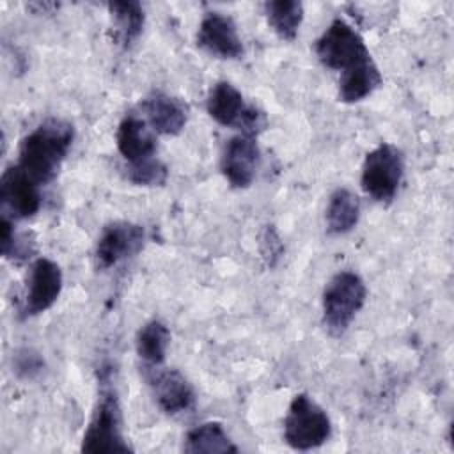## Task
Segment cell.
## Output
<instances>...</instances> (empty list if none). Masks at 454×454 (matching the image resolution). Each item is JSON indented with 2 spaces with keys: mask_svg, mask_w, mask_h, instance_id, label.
I'll list each match as a JSON object with an SVG mask.
<instances>
[{
  "mask_svg": "<svg viewBox=\"0 0 454 454\" xmlns=\"http://www.w3.org/2000/svg\"><path fill=\"white\" fill-rule=\"evenodd\" d=\"M129 450L131 447L122 433V411L117 390L112 385V372L108 367H103L99 372V395L90 422L83 433L82 452L110 454Z\"/></svg>",
  "mask_w": 454,
  "mask_h": 454,
  "instance_id": "obj_2",
  "label": "cell"
},
{
  "mask_svg": "<svg viewBox=\"0 0 454 454\" xmlns=\"http://www.w3.org/2000/svg\"><path fill=\"white\" fill-rule=\"evenodd\" d=\"M0 245H2V255L11 259H23L27 254H30V241H27L25 236L16 234L11 218L2 216L0 222Z\"/></svg>",
  "mask_w": 454,
  "mask_h": 454,
  "instance_id": "obj_23",
  "label": "cell"
},
{
  "mask_svg": "<svg viewBox=\"0 0 454 454\" xmlns=\"http://www.w3.org/2000/svg\"><path fill=\"white\" fill-rule=\"evenodd\" d=\"M124 176L129 183L138 186H161L167 183L168 170L163 161L156 156L135 163H126Z\"/></svg>",
  "mask_w": 454,
  "mask_h": 454,
  "instance_id": "obj_22",
  "label": "cell"
},
{
  "mask_svg": "<svg viewBox=\"0 0 454 454\" xmlns=\"http://www.w3.org/2000/svg\"><path fill=\"white\" fill-rule=\"evenodd\" d=\"M197 44L216 59H239L243 43L232 18L222 12H206L197 32Z\"/></svg>",
  "mask_w": 454,
  "mask_h": 454,
  "instance_id": "obj_11",
  "label": "cell"
},
{
  "mask_svg": "<svg viewBox=\"0 0 454 454\" xmlns=\"http://www.w3.org/2000/svg\"><path fill=\"white\" fill-rule=\"evenodd\" d=\"M367 298V287L355 271L335 273L323 291V323L333 335L348 330Z\"/></svg>",
  "mask_w": 454,
  "mask_h": 454,
  "instance_id": "obj_3",
  "label": "cell"
},
{
  "mask_svg": "<svg viewBox=\"0 0 454 454\" xmlns=\"http://www.w3.org/2000/svg\"><path fill=\"white\" fill-rule=\"evenodd\" d=\"M149 385L153 388L154 399L161 411L167 415L186 413L195 404V392L192 383L177 369H160L145 367Z\"/></svg>",
  "mask_w": 454,
  "mask_h": 454,
  "instance_id": "obj_12",
  "label": "cell"
},
{
  "mask_svg": "<svg viewBox=\"0 0 454 454\" xmlns=\"http://www.w3.org/2000/svg\"><path fill=\"white\" fill-rule=\"evenodd\" d=\"M137 355L145 367H160L165 362L170 346V330L165 323L153 319L147 321L137 333Z\"/></svg>",
  "mask_w": 454,
  "mask_h": 454,
  "instance_id": "obj_19",
  "label": "cell"
},
{
  "mask_svg": "<svg viewBox=\"0 0 454 454\" xmlns=\"http://www.w3.org/2000/svg\"><path fill=\"white\" fill-rule=\"evenodd\" d=\"M207 114L222 126L238 128L243 135L255 137L266 124L264 114L245 103L241 92L229 82H216L206 101Z\"/></svg>",
  "mask_w": 454,
  "mask_h": 454,
  "instance_id": "obj_6",
  "label": "cell"
},
{
  "mask_svg": "<svg viewBox=\"0 0 454 454\" xmlns=\"http://www.w3.org/2000/svg\"><path fill=\"white\" fill-rule=\"evenodd\" d=\"M43 367V362L41 358L32 353L30 349H25L21 353L16 355V372L25 376V378H32L34 374H37Z\"/></svg>",
  "mask_w": 454,
  "mask_h": 454,
  "instance_id": "obj_25",
  "label": "cell"
},
{
  "mask_svg": "<svg viewBox=\"0 0 454 454\" xmlns=\"http://www.w3.org/2000/svg\"><path fill=\"white\" fill-rule=\"evenodd\" d=\"M0 202L4 216L25 220L34 216L43 202L41 184L21 167H9L0 179Z\"/></svg>",
  "mask_w": 454,
  "mask_h": 454,
  "instance_id": "obj_10",
  "label": "cell"
},
{
  "mask_svg": "<svg viewBox=\"0 0 454 454\" xmlns=\"http://www.w3.org/2000/svg\"><path fill=\"white\" fill-rule=\"evenodd\" d=\"M264 14L270 27L280 39L293 41L303 21V4L298 0L266 2Z\"/></svg>",
  "mask_w": 454,
  "mask_h": 454,
  "instance_id": "obj_21",
  "label": "cell"
},
{
  "mask_svg": "<svg viewBox=\"0 0 454 454\" xmlns=\"http://www.w3.org/2000/svg\"><path fill=\"white\" fill-rule=\"evenodd\" d=\"M383 78L374 64V60L369 57L353 67L342 71L340 82H339V98L344 103H356L364 98L371 96L380 85Z\"/></svg>",
  "mask_w": 454,
  "mask_h": 454,
  "instance_id": "obj_16",
  "label": "cell"
},
{
  "mask_svg": "<svg viewBox=\"0 0 454 454\" xmlns=\"http://www.w3.org/2000/svg\"><path fill=\"white\" fill-rule=\"evenodd\" d=\"M144 112L153 131L160 135H179L188 121V106L161 90H153L144 99Z\"/></svg>",
  "mask_w": 454,
  "mask_h": 454,
  "instance_id": "obj_14",
  "label": "cell"
},
{
  "mask_svg": "<svg viewBox=\"0 0 454 454\" xmlns=\"http://www.w3.org/2000/svg\"><path fill=\"white\" fill-rule=\"evenodd\" d=\"M316 55L323 66L346 71L371 57L362 35L344 20H333L316 43Z\"/></svg>",
  "mask_w": 454,
  "mask_h": 454,
  "instance_id": "obj_7",
  "label": "cell"
},
{
  "mask_svg": "<svg viewBox=\"0 0 454 454\" xmlns=\"http://www.w3.org/2000/svg\"><path fill=\"white\" fill-rule=\"evenodd\" d=\"M404 174L403 153L388 142L380 144L365 154L360 183L364 192L376 202H390Z\"/></svg>",
  "mask_w": 454,
  "mask_h": 454,
  "instance_id": "obj_5",
  "label": "cell"
},
{
  "mask_svg": "<svg viewBox=\"0 0 454 454\" xmlns=\"http://www.w3.org/2000/svg\"><path fill=\"white\" fill-rule=\"evenodd\" d=\"M184 450L192 454H223L238 452V447L220 422H202L188 431Z\"/></svg>",
  "mask_w": 454,
  "mask_h": 454,
  "instance_id": "obj_17",
  "label": "cell"
},
{
  "mask_svg": "<svg viewBox=\"0 0 454 454\" xmlns=\"http://www.w3.org/2000/svg\"><path fill=\"white\" fill-rule=\"evenodd\" d=\"M326 229L332 234L349 232L360 218V200L348 188H337L326 206Z\"/></svg>",
  "mask_w": 454,
  "mask_h": 454,
  "instance_id": "obj_18",
  "label": "cell"
},
{
  "mask_svg": "<svg viewBox=\"0 0 454 454\" xmlns=\"http://www.w3.org/2000/svg\"><path fill=\"white\" fill-rule=\"evenodd\" d=\"M332 436L326 411L307 394L293 397L284 419V440L296 450L317 449Z\"/></svg>",
  "mask_w": 454,
  "mask_h": 454,
  "instance_id": "obj_4",
  "label": "cell"
},
{
  "mask_svg": "<svg viewBox=\"0 0 454 454\" xmlns=\"http://www.w3.org/2000/svg\"><path fill=\"white\" fill-rule=\"evenodd\" d=\"M259 163V147L255 137L236 135L232 137L223 149L220 168L223 177L234 188H247L252 184L255 177Z\"/></svg>",
  "mask_w": 454,
  "mask_h": 454,
  "instance_id": "obj_13",
  "label": "cell"
},
{
  "mask_svg": "<svg viewBox=\"0 0 454 454\" xmlns=\"http://www.w3.org/2000/svg\"><path fill=\"white\" fill-rule=\"evenodd\" d=\"M108 12L112 16L115 41L124 48L131 46L144 30L145 14L138 2H110Z\"/></svg>",
  "mask_w": 454,
  "mask_h": 454,
  "instance_id": "obj_20",
  "label": "cell"
},
{
  "mask_svg": "<svg viewBox=\"0 0 454 454\" xmlns=\"http://www.w3.org/2000/svg\"><path fill=\"white\" fill-rule=\"evenodd\" d=\"M74 140L71 122L57 117L44 119L20 144L18 167L39 184L50 183L64 163Z\"/></svg>",
  "mask_w": 454,
  "mask_h": 454,
  "instance_id": "obj_1",
  "label": "cell"
},
{
  "mask_svg": "<svg viewBox=\"0 0 454 454\" xmlns=\"http://www.w3.org/2000/svg\"><path fill=\"white\" fill-rule=\"evenodd\" d=\"M145 243V231L142 225L117 220L103 227L96 247L94 259L96 266L101 270H108L117 266L119 262L135 257Z\"/></svg>",
  "mask_w": 454,
  "mask_h": 454,
  "instance_id": "obj_8",
  "label": "cell"
},
{
  "mask_svg": "<svg viewBox=\"0 0 454 454\" xmlns=\"http://www.w3.org/2000/svg\"><path fill=\"white\" fill-rule=\"evenodd\" d=\"M259 248H261V255L264 259V262L273 268L280 257L284 255V245H282V239L280 236L277 234V231L273 229V225H268L262 234H261V243H259Z\"/></svg>",
  "mask_w": 454,
  "mask_h": 454,
  "instance_id": "obj_24",
  "label": "cell"
},
{
  "mask_svg": "<svg viewBox=\"0 0 454 454\" xmlns=\"http://www.w3.org/2000/svg\"><path fill=\"white\" fill-rule=\"evenodd\" d=\"M117 149L126 163L142 161L154 158L156 154V137L153 128L137 115H126L117 128Z\"/></svg>",
  "mask_w": 454,
  "mask_h": 454,
  "instance_id": "obj_15",
  "label": "cell"
},
{
  "mask_svg": "<svg viewBox=\"0 0 454 454\" xmlns=\"http://www.w3.org/2000/svg\"><path fill=\"white\" fill-rule=\"evenodd\" d=\"M62 282V270L55 261L48 257L35 259L30 268L20 316L34 317L37 314L46 312L59 300Z\"/></svg>",
  "mask_w": 454,
  "mask_h": 454,
  "instance_id": "obj_9",
  "label": "cell"
}]
</instances>
